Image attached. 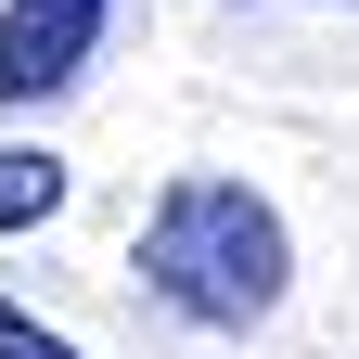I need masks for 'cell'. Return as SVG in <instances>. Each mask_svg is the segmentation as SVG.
Wrapping results in <instances>:
<instances>
[{
  "instance_id": "277c9868",
  "label": "cell",
  "mask_w": 359,
  "mask_h": 359,
  "mask_svg": "<svg viewBox=\"0 0 359 359\" xmlns=\"http://www.w3.org/2000/svg\"><path fill=\"white\" fill-rule=\"evenodd\" d=\"M0 359H77V346H65V334H39V321H26V308H13V295H0Z\"/></svg>"
},
{
  "instance_id": "3957f363",
  "label": "cell",
  "mask_w": 359,
  "mask_h": 359,
  "mask_svg": "<svg viewBox=\"0 0 359 359\" xmlns=\"http://www.w3.org/2000/svg\"><path fill=\"white\" fill-rule=\"evenodd\" d=\"M65 205V167L52 154H0V231H26V218Z\"/></svg>"
},
{
  "instance_id": "6da1fadb",
  "label": "cell",
  "mask_w": 359,
  "mask_h": 359,
  "mask_svg": "<svg viewBox=\"0 0 359 359\" xmlns=\"http://www.w3.org/2000/svg\"><path fill=\"white\" fill-rule=\"evenodd\" d=\"M142 283H154L167 321H193V334H257L269 308H283V283H295V231H283L269 193L193 167V180H167L154 218H142Z\"/></svg>"
},
{
  "instance_id": "7a4b0ae2",
  "label": "cell",
  "mask_w": 359,
  "mask_h": 359,
  "mask_svg": "<svg viewBox=\"0 0 359 359\" xmlns=\"http://www.w3.org/2000/svg\"><path fill=\"white\" fill-rule=\"evenodd\" d=\"M116 0H0V103H39L103 52Z\"/></svg>"
}]
</instances>
